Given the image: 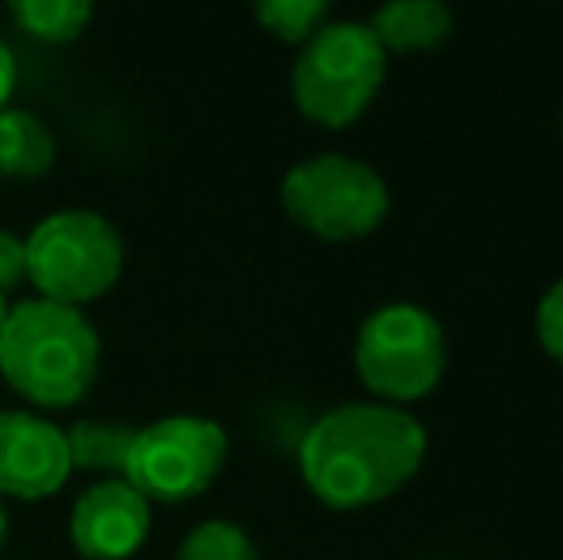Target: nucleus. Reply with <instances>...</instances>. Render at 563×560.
<instances>
[{
	"instance_id": "obj_1",
	"label": "nucleus",
	"mask_w": 563,
	"mask_h": 560,
	"mask_svg": "<svg viewBox=\"0 0 563 560\" xmlns=\"http://www.w3.org/2000/svg\"><path fill=\"white\" fill-rule=\"evenodd\" d=\"M426 426L391 404H341L311 422L299 441V476L319 503L361 510L384 503L418 476Z\"/></svg>"
},
{
	"instance_id": "obj_2",
	"label": "nucleus",
	"mask_w": 563,
	"mask_h": 560,
	"mask_svg": "<svg viewBox=\"0 0 563 560\" xmlns=\"http://www.w3.org/2000/svg\"><path fill=\"white\" fill-rule=\"evenodd\" d=\"M100 373V334L81 307L54 299L12 304L0 327V376L35 407H74Z\"/></svg>"
},
{
	"instance_id": "obj_3",
	"label": "nucleus",
	"mask_w": 563,
	"mask_h": 560,
	"mask_svg": "<svg viewBox=\"0 0 563 560\" xmlns=\"http://www.w3.org/2000/svg\"><path fill=\"white\" fill-rule=\"evenodd\" d=\"M387 81V54L361 20H327L296 54L291 100L311 123L341 131L372 108Z\"/></svg>"
},
{
	"instance_id": "obj_4",
	"label": "nucleus",
	"mask_w": 563,
	"mask_h": 560,
	"mask_svg": "<svg viewBox=\"0 0 563 560\" xmlns=\"http://www.w3.org/2000/svg\"><path fill=\"white\" fill-rule=\"evenodd\" d=\"M27 250V281L54 304L81 307L100 299L123 277L126 246L108 216L92 208L51 211L23 239Z\"/></svg>"
},
{
	"instance_id": "obj_5",
	"label": "nucleus",
	"mask_w": 563,
	"mask_h": 560,
	"mask_svg": "<svg viewBox=\"0 0 563 560\" xmlns=\"http://www.w3.org/2000/svg\"><path fill=\"white\" fill-rule=\"evenodd\" d=\"M353 365L361 384L379 404H418L445 376V330H441V322L426 307L402 304V299L399 304H384L356 330Z\"/></svg>"
},
{
	"instance_id": "obj_6",
	"label": "nucleus",
	"mask_w": 563,
	"mask_h": 560,
	"mask_svg": "<svg viewBox=\"0 0 563 560\" xmlns=\"http://www.w3.org/2000/svg\"><path fill=\"white\" fill-rule=\"evenodd\" d=\"M280 204L291 223L327 242H353L391 216L387 180L349 154H314L280 180Z\"/></svg>"
},
{
	"instance_id": "obj_7",
	"label": "nucleus",
	"mask_w": 563,
	"mask_h": 560,
	"mask_svg": "<svg viewBox=\"0 0 563 560\" xmlns=\"http://www.w3.org/2000/svg\"><path fill=\"white\" fill-rule=\"evenodd\" d=\"M227 453L223 422L208 415H165L134 430L123 480L150 503H185L216 484Z\"/></svg>"
},
{
	"instance_id": "obj_8",
	"label": "nucleus",
	"mask_w": 563,
	"mask_h": 560,
	"mask_svg": "<svg viewBox=\"0 0 563 560\" xmlns=\"http://www.w3.org/2000/svg\"><path fill=\"white\" fill-rule=\"evenodd\" d=\"M69 464L66 430L35 411H0V499H51Z\"/></svg>"
},
{
	"instance_id": "obj_9",
	"label": "nucleus",
	"mask_w": 563,
	"mask_h": 560,
	"mask_svg": "<svg viewBox=\"0 0 563 560\" xmlns=\"http://www.w3.org/2000/svg\"><path fill=\"white\" fill-rule=\"evenodd\" d=\"M150 538V499L126 480H100L69 510V541L85 560H126Z\"/></svg>"
},
{
	"instance_id": "obj_10",
	"label": "nucleus",
	"mask_w": 563,
	"mask_h": 560,
	"mask_svg": "<svg viewBox=\"0 0 563 560\" xmlns=\"http://www.w3.org/2000/svg\"><path fill=\"white\" fill-rule=\"evenodd\" d=\"M368 31L384 46V54L438 51L452 35V12L441 0H391L372 12Z\"/></svg>"
},
{
	"instance_id": "obj_11",
	"label": "nucleus",
	"mask_w": 563,
	"mask_h": 560,
	"mask_svg": "<svg viewBox=\"0 0 563 560\" xmlns=\"http://www.w3.org/2000/svg\"><path fill=\"white\" fill-rule=\"evenodd\" d=\"M54 131L27 108H0V173L4 177H43L54 165Z\"/></svg>"
},
{
	"instance_id": "obj_12",
	"label": "nucleus",
	"mask_w": 563,
	"mask_h": 560,
	"mask_svg": "<svg viewBox=\"0 0 563 560\" xmlns=\"http://www.w3.org/2000/svg\"><path fill=\"white\" fill-rule=\"evenodd\" d=\"M139 426L115 422V419H81L66 430V449L69 464L81 472H97L108 480H123L126 472V453Z\"/></svg>"
},
{
	"instance_id": "obj_13",
	"label": "nucleus",
	"mask_w": 563,
	"mask_h": 560,
	"mask_svg": "<svg viewBox=\"0 0 563 560\" xmlns=\"http://www.w3.org/2000/svg\"><path fill=\"white\" fill-rule=\"evenodd\" d=\"M8 15L31 39L58 46V43H74L89 28L92 4H85V0H12Z\"/></svg>"
},
{
	"instance_id": "obj_14",
	"label": "nucleus",
	"mask_w": 563,
	"mask_h": 560,
	"mask_svg": "<svg viewBox=\"0 0 563 560\" xmlns=\"http://www.w3.org/2000/svg\"><path fill=\"white\" fill-rule=\"evenodd\" d=\"M173 560H261V553L238 523H230V518H208V523H196L180 538Z\"/></svg>"
},
{
	"instance_id": "obj_15",
	"label": "nucleus",
	"mask_w": 563,
	"mask_h": 560,
	"mask_svg": "<svg viewBox=\"0 0 563 560\" xmlns=\"http://www.w3.org/2000/svg\"><path fill=\"white\" fill-rule=\"evenodd\" d=\"M253 15H257L261 28L280 39V43L303 46L307 39L330 20V4L327 0H261V4L253 8Z\"/></svg>"
},
{
	"instance_id": "obj_16",
	"label": "nucleus",
	"mask_w": 563,
	"mask_h": 560,
	"mask_svg": "<svg viewBox=\"0 0 563 560\" xmlns=\"http://www.w3.org/2000/svg\"><path fill=\"white\" fill-rule=\"evenodd\" d=\"M537 342L556 365H563V281L552 284L537 304Z\"/></svg>"
},
{
	"instance_id": "obj_17",
	"label": "nucleus",
	"mask_w": 563,
	"mask_h": 560,
	"mask_svg": "<svg viewBox=\"0 0 563 560\" xmlns=\"http://www.w3.org/2000/svg\"><path fill=\"white\" fill-rule=\"evenodd\" d=\"M23 281H27V250H23V239L12 231H0V292L8 296Z\"/></svg>"
},
{
	"instance_id": "obj_18",
	"label": "nucleus",
	"mask_w": 563,
	"mask_h": 560,
	"mask_svg": "<svg viewBox=\"0 0 563 560\" xmlns=\"http://www.w3.org/2000/svg\"><path fill=\"white\" fill-rule=\"evenodd\" d=\"M12 89H15V58H12V46L0 39V108H8Z\"/></svg>"
},
{
	"instance_id": "obj_19",
	"label": "nucleus",
	"mask_w": 563,
	"mask_h": 560,
	"mask_svg": "<svg viewBox=\"0 0 563 560\" xmlns=\"http://www.w3.org/2000/svg\"><path fill=\"white\" fill-rule=\"evenodd\" d=\"M4 541H8V507L0 499V549H4Z\"/></svg>"
},
{
	"instance_id": "obj_20",
	"label": "nucleus",
	"mask_w": 563,
	"mask_h": 560,
	"mask_svg": "<svg viewBox=\"0 0 563 560\" xmlns=\"http://www.w3.org/2000/svg\"><path fill=\"white\" fill-rule=\"evenodd\" d=\"M8 311H12V304H8V296H4V292H0V327H4Z\"/></svg>"
}]
</instances>
